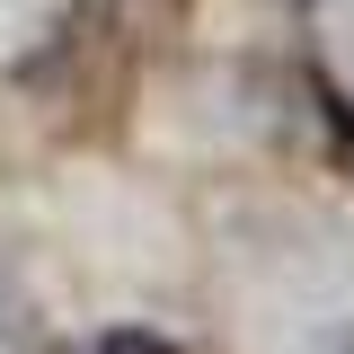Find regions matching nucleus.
Instances as JSON below:
<instances>
[{"mask_svg":"<svg viewBox=\"0 0 354 354\" xmlns=\"http://www.w3.org/2000/svg\"><path fill=\"white\" fill-rule=\"evenodd\" d=\"M97 354H177V346H169V337H151V328H106Z\"/></svg>","mask_w":354,"mask_h":354,"instance_id":"nucleus-1","label":"nucleus"}]
</instances>
